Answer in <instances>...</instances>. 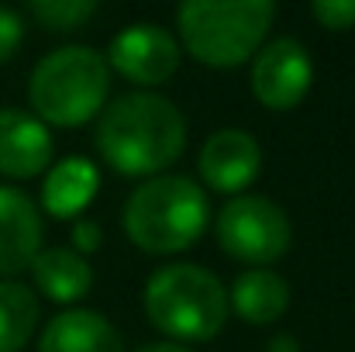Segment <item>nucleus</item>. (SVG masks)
Instances as JSON below:
<instances>
[{
	"label": "nucleus",
	"instance_id": "14",
	"mask_svg": "<svg viewBox=\"0 0 355 352\" xmlns=\"http://www.w3.org/2000/svg\"><path fill=\"white\" fill-rule=\"evenodd\" d=\"M97 166L83 156H69L49 169L42 187V204L52 218H76L97 194Z\"/></svg>",
	"mask_w": 355,
	"mask_h": 352
},
{
	"label": "nucleus",
	"instance_id": "6",
	"mask_svg": "<svg viewBox=\"0 0 355 352\" xmlns=\"http://www.w3.org/2000/svg\"><path fill=\"white\" fill-rule=\"evenodd\" d=\"M214 232L221 249L241 259V262H252V266H269L276 262L279 255H286L290 249V218L279 204H272L269 197H259V194H238L232 197L218 221H214Z\"/></svg>",
	"mask_w": 355,
	"mask_h": 352
},
{
	"label": "nucleus",
	"instance_id": "11",
	"mask_svg": "<svg viewBox=\"0 0 355 352\" xmlns=\"http://www.w3.org/2000/svg\"><path fill=\"white\" fill-rule=\"evenodd\" d=\"M52 162V135L38 117L0 108V173L31 180Z\"/></svg>",
	"mask_w": 355,
	"mask_h": 352
},
{
	"label": "nucleus",
	"instance_id": "19",
	"mask_svg": "<svg viewBox=\"0 0 355 352\" xmlns=\"http://www.w3.org/2000/svg\"><path fill=\"white\" fill-rule=\"evenodd\" d=\"M21 35H24V24L14 10L0 7V62H7L14 56V49L21 45Z\"/></svg>",
	"mask_w": 355,
	"mask_h": 352
},
{
	"label": "nucleus",
	"instance_id": "10",
	"mask_svg": "<svg viewBox=\"0 0 355 352\" xmlns=\"http://www.w3.org/2000/svg\"><path fill=\"white\" fill-rule=\"evenodd\" d=\"M42 252V215L35 201L14 187H0V276L31 269Z\"/></svg>",
	"mask_w": 355,
	"mask_h": 352
},
{
	"label": "nucleus",
	"instance_id": "21",
	"mask_svg": "<svg viewBox=\"0 0 355 352\" xmlns=\"http://www.w3.org/2000/svg\"><path fill=\"white\" fill-rule=\"evenodd\" d=\"M266 352H300V342H297L293 335H272Z\"/></svg>",
	"mask_w": 355,
	"mask_h": 352
},
{
	"label": "nucleus",
	"instance_id": "3",
	"mask_svg": "<svg viewBox=\"0 0 355 352\" xmlns=\"http://www.w3.org/2000/svg\"><path fill=\"white\" fill-rule=\"evenodd\" d=\"M148 321L180 342H211L228 321V290L197 262H173L145 287Z\"/></svg>",
	"mask_w": 355,
	"mask_h": 352
},
{
	"label": "nucleus",
	"instance_id": "8",
	"mask_svg": "<svg viewBox=\"0 0 355 352\" xmlns=\"http://www.w3.org/2000/svg\"><path fill=\"white\" fill-rule=\"evenodd\" d=\"M104 59L131 83L155 87V83H166L180 69V42L166 28L141 21L114 35Z\"/></svg>",
	"mask_w": 355,
	"mask_h": 352
},
{
	"label": "nucleus",
	"instance_id": "1",
	"mask_svg": "<svg viewBox=\"0 0 355 352\" xmlns=\"http://www.w3.org/2000/svg\"><path fill=\"white\" fill-rule=\"evenodd\" d=\"M187 121L162 94L118 97L97 124V149L121 176H159L183 156Z\"/></svg>",
	"mask_w": 355,
	"mask_h": 352
},
{
	"label": "nucleus",
	"instance_id": "16",
	"mask_svg": "<svg viewBox=\"0 0 355 352\" xmlns=\"http://www.w3.org/2000/svg\"><path fill=\"white\" fill-rule=\"evenodd\" d=\"M38 325V297L17 283L0 280V352H17Z\"/></svg>",
	"mask_w": 355,
	"mask_h": 352
},
{
	"label": "nucleus",
	"instance_id": "22",
	"mask_svg": "<svg viewBox=\"0 0 355 352\" xmlns=\"http://www.w3.org/2000/svg\"><path fill=\"white\" fill-rule=\"evenodd\" d=\"M138 352H190V349L180 346V342H148V346H141Z\"/></svg>",
	"mask_w": 355,
	"mask_h": 352
},
{
	"label": "nucleus",
	"instance_id": "18",
	"mask_svg": "<svg viewBox=\"0 0 355 352\" xmlns=\"http://www.w3.org/2000/svg\"><path fill=\"white\" fill-rule=\"evenodd\" d=\"M311 14L328 31H349V28H355V0H314Z\"/></svg>",
	"mask_w": 355,
	"mask_h": 352
},
{
	"label": "nucleus",
	"instance_id": "4",
	"mask_svg": "<svg viewBox=\"0 0 355 352\" xmlns=\"http://www.w3.org/2000/svg\"><path fill=\"white\" fill-rule=\"evenodd\" d=\"M272 17V0H190L176 10L187 52L214 69H232L255 56Z\"/></svg>",
	"mask_w": 355,
	"mask_h": 352
},
{
	"label": "nucleus",
	"instance_id": "13",
	"mask_svg": "<svg viewBox=\"0 0 355 352\" xmlns=\"http://www.w3.org/2000/svg\"><path fill=\"white\" fill-rule=\"evenodd\" d=\"M31 276L35 287L59 304H73L94 287V266L73 249H42L31 262Z\"/></svg>",
	"mask_w": 355,
	"mask_h": 352
},
{
	"label": "nucleus",
	"instance_id": "15",
	"mask_svg": "<svg viewBox=\"0 0 355 352\" xmlns=\"http://www.w3.org/2000/svg\"><path fill=\"white\" fill-rule=\"evenodd\" d=\"M228 308L248 325H269L286 315L290 308V287L272 269H248L232 283Z\"/></svg>",
	"mask_w": 355,
	"mask_h": 352
},
{
	"label": "nucleus",
	"instance_id": "9",
	"mask_svg": "<svg viewBox=\"0 0 355 352\" xmlns=\"http://www.w3.org/2000/svg\"><path fill=\"white\" fill-rule=\"evenodd\" d=\"M200 176L218 194H238L245 190L259 169H262V149L259 142L241 128H221L214 131L200 149Z\"/></svg>",
	"mask_w": 355,
	"mask_h": 352
},
{
	"label": "nucleus",
	"instance_id": "17",
	"mask_svg": "<svg viewBox=\"0 0 355 352\" xmlns=\"http://www.w3.org/2000/svg\"><path fill=\"white\" fill-rule=\"evenodd\" d=\"M31 14L52 31H69V28L87 24L97 14V3L94 0H35Z\"/></svg>",
	"mask_w": 355,
	"mask_h": 352
},
{
	"label": "nucleus",
	"instance_id": "20",
	"mask_svg": "<svg viewBox=\"0 0 355 352\" xmlns=\"http://www.w3.org/2000/svg\"><path fill=\"white\" fill-rule=\"evenodd\" d=\"M101 242H104V232H101L97 221H76L73 225V252H80V255L97 252Z\"/></svg>",
	"mask_w": 355,
	"mask_h": 352
},
{
	"label": "nucleus",
	"instance_id": "5",
	"mask_svg": "<svg viewBox=\"0 0 355 352\" xmlns=\"http://www.w3.org/2000/svg\"><path fill=\"white\" fill-rule=\"evenodd\" d=\"M111 66L90 45H66L45 56L28 83V97L38 121L76 128L87 124L107 101Z\"/></svg>",
	"mask_w": 355,
	"mask_h": 352
},
{
	"label": "nucleus",
	"instance_id": "7",
	"mask_svg": "<svg viewBox=\"0 0 355 352\" xmlns=\"http://www.w3.org/2000/svg\"><path fill=\"white\" fill-rule=\"evenodd\" d=\"M314 80V66L307 49L297 38H276L266 49L255 52L252 62V94L269 111H290L297 108Z\"/></svg>",
	"mask_w": 355,
	"mask_h": 352
},
{
	"label": "nucleus",
	"instance_id": "2",
	"mask_svg": "<svg viewBox=\"0 0 355 352\" xmlns=\"http://www.w3.org/2000/svg\"><path fill=\"white\" fill-rule=\"evenodd\" d=\"M207 228V194L190 176H152L124 204V232L152 255L190 249Z\"/></svg>",
	"mask_w": 355,
	"mask_h": 352
},
{
	"label": "nucleus",
	"instance_id": "12",
	"mask_svg": "<svg viewBox=\"0 0 355 352\" xmlns=\"http://www.w3.org/2000/svg\"><path fill=\"white\" fill-rule=\"evenodd\" d=\"M38 352H124V342L104 315L73 308L45 325Z\"/></svg>",
	"mask_w": 355,
	"mask_h": 352
}]
</instances>
